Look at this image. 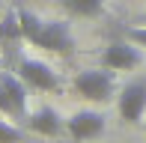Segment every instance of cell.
Returning a JSON list of instances; mask_svg holds the SVG:
<instances>
[{"mask_svg": "<svg viewBox=\"0 0 146 143\" xmlns=\"http://www.w3.org/2000/svg\"><path fill=\"white\" fill-rule=\"evenodd\" d=\"M18 21H21L24 42H30L33 48L51 51V54H63V57H69L75 51V39H72V30H69L66 21H42L27 6L18 9Z\"/></svg>", "mask_w": 146, "mask_h": 143, "instance_id": "6da1fadb", "label": "cell"}, {"mask_svg": "<svg viewBox=\"0 0 146 143\" xmlns=\"http://www.w3.org/2000/svg\"><path fill=\"white\" fill-rule=\"evenodd\" d=\"M72 87H75V93L81 99L92 101V105H108L116 95V72H110L104 66L102 69H84L75 75Z\"/></svg>", "mask_w": 146, "mask_h": 143, "instance_id": "7a4b0ae2", "label": "cell"}, {"mask_svg": "<svg viewBox=\"0 0 146 143\" xmlns=\"http://www.w3.org/2000/svg\"><path fill=\"white\" fill-rule=\"evenodd\" d=\"M0 113L9 119H27V83L12 72H0Z\"/></svg>", "mask_w": 146, "mask_h": 143, "instance_id": "3957f363", "label": "cell"}, {"mask_svg": "<svg viewBox=\"0 0 146 143\" xmlns=\"http://www.w3.org/2000/svg\"><path fill=\"white\" fill-rule=\"evenodd\" d=\"M18 77L27 83V89H39V93H54L60 89V77L57 72L42 60H33V57H24L18 60Z\"/></svg>", "mask_w": 146, "mask_h": 143, "instance_id": "277c9868", "label": "cell"}, {"mask_svg": "<svg viewBox=\"0 0 146 143\" xmlns=\"http://www.w3.org/2000/svg\"><path fill=\"white\" fill-rule=\"evenodd\" d=\"M143 63V51L137 48L134 42L122 39V42H110L108 48L102 51V66L110 72H131Z\"/></svg>", "mask_w": 146, "mask_h": 143, "instance_id": "5b68a950", "label": "cell"}, {"mask_svg": "<svg viewBox=\"0 0 146 143\" xmlns=\"http://www.w3.org/2000/svg\"><path fill=\"white\" fill-rule=\"evenodd\" d=\"M116 110H119V116H122L125 122L137 125V122L143 119V113H146V81L125 83V87L119 89V95H116Z\"/></svg>", "mask_w": 146, "mask_h": 143, "instance_id": "8992f818", "label": "cell"}, {"mask_svg": "<svg viewBox=\"0 0 146 143\" xmlns=\"http://www.w3.org/2000/svg\"><path fill=\"white\" fill-rule=\"evenodd\" d=\"M104 116L98 110H75V113L66 119V131L72 134L75 143H87V140H96L104 134Z\"/></svg>", "mask_w": 146, "mask_h": 143, "instance_id": "52a82bcc", "label": "cell"}, {"mask_svg": "<svg viewBox=\"0 0 146 143\" xmlns=\"http://www.w3.org/2000/svg\"><path fill=\"white\" fill-rule=\"evenodd\" d=\"M24 122H27V128L33 134H42V137H57V134L66 128V119L57 113L54 107H48V105L39 107V110H33V113H27Z\"/></svg>", "mask_w": 146, "mask_h": 143, "instance_id": "ba28073f", "label": "cell"}, {"mask_svg": "<svg viewBox=\"0 0 146 143\" xmlns=\"http://www.w3.org/2000/svg\"><path fill=\"white\" fill-rule=\"evenodd\" d=\"M0 42L6 45V48H15L18 42H24L21 36V21H18V9H9L6 15H0Z\"/></svg>", "mask_w": 146, "mask_h": 143, "instance_id": "9c48e42d", "label": "cell"}, {"mask_svg": "<svg viewBox=\"0 0 146 143\" xmlns=\"http://www.w3.org/2000/svg\"><path fill=\"white\" fill-rule=\"evenodd\" d=\"M60 6L75 18H98L104 12V0H60Z\"/></svg>", "mask_w": 146, "mask_h": 143, "instance_id": "30bf717a", "label": "cell"}, {"mask_svg": "<svg viewBox=\"0 0 146 143\" xmlns=\"http://www.w3.org/2000/svg\"><path fill=\"white\" fill-rule=\"evenodd\" d=\"M0 143H24V131L15 128L12 122L0 119Z\"/></svg>", "mask_w": 146, "mask_h": 143, "instance_id": "8fae6325", "label": "cell"}, {"mask_svg": "<svg viewBox=\"0 0 146 143\" xmlns=\"http://www.w3.org/2000/svg\"><path fill=\"white\" fill-rule=\"evenodd\" d=\"M125 39L134 42L137 48H146V24H140V27H125Z\"/></svg>", "mask_w": 146, "mask_h": 143, "instance_id": "7c38bea8", "label": "cell"}, {"mask_svg": "<svg viewBox=\"0 0 146 143\" xmlns=\"http://www.w3.org/2000/svg\"><path fill=\"white\" fill-rule=\"evenodd\" d=\"M0 15H3V0H0Z\"/></svg>", "mask_w": 146, "mask_h": 143, "instance_id": "4fadbf2b", "label": "cell"}, {"mask_svg": "<svg viewBox=\"0 0 146 143\" xmlns=\"http://www.w3.org/2000/svg\"><path fill=\"white\" fill-rule=\"evenodd\" d=\"M143 24H146V12H143Z\"/></svg>", "mask_w": 146, "mask_h": 143, "instance_id": "5bb4252c", "label": "cell"}, {"mask_svg": "<svg viewBox=\"0 0 146 143\" xmlns=\"http://www.w3.org/2000/svg\"><path fill=\"white\" fill-rule=\"evenodd\" d=\"M0 72H3V69H0Z\"/></svg>", "mask_w": 146, "mask_h": 143, "instance_id": "9a60e30c", "label": "cell"}]
</instances>
